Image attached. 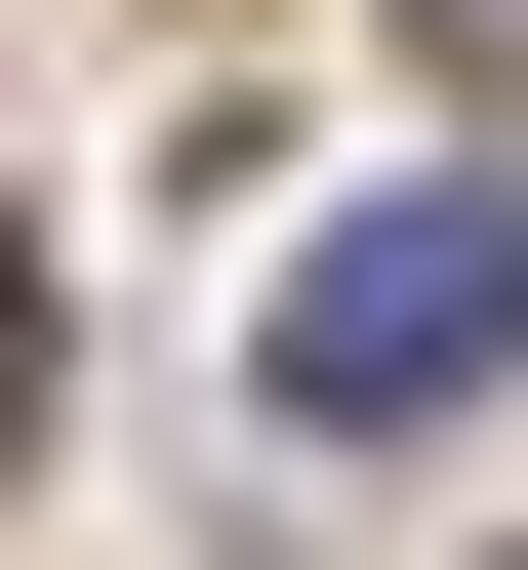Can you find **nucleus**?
Returning <instances> with one entry per match:
<instances>
[{
    "instance_id": "1",
    "label": "nucleus",
    "mask_w": 528,
    "mask_h": 570,
    "mask_svg": "<svg viewBox=\"0 0 528 570\" xmlns=\"http://www.w3.org/2000/svg\"><path fill=\"white\" fill-rule=\"evenodd\" d=\"M488 367H528V204L488 164H407V204L285 245V407H326V449H407V407H488Z\"/></svg>"
},
{
    "instance_id": "2",
    "label": "nucleus",
    "mask_w": 528,
    "mask_h": 570,
    "mask_svg": "<svg viewBox=\"0 0 528 570\" xmlns=\"http://www.w3.org/2000/svg\"><path fill=\"white\" fill-rule=\"evenodd\" d=\"M0 449H41V285H0Z\"/></svg>"
},
{
    "instance_id": "3",
    "label": "nucleus",
    "mask_w": 528,
    "mask_h": 570,
    "mask_svg": "<svg viewBox=\"0 0 528 570\" xmlns=\"http://www.w3.org/2000/svg\"><path fill=\"white\" fill-rule=\"evenodd\" d=\"M447 41H488V82H528V0H447Z\"/></svg>"
}]
</instances>
